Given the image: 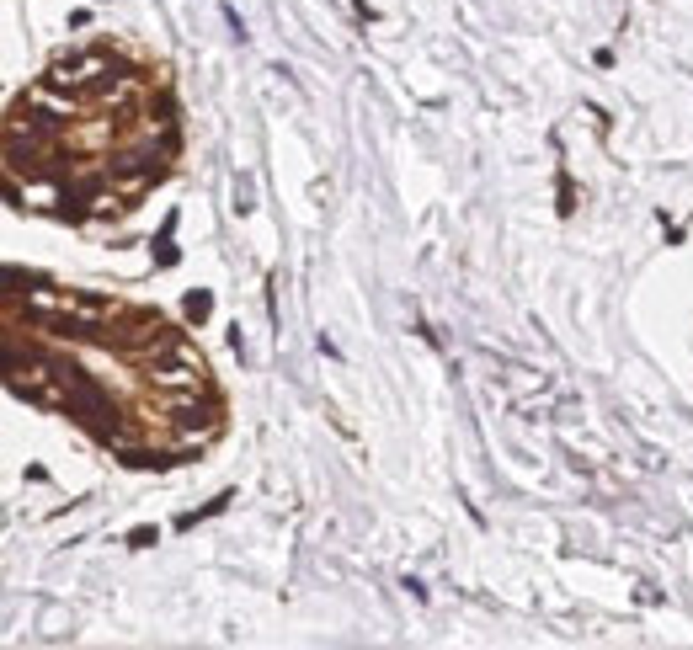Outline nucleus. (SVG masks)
I'll return each mask as SVG.
<instances>
[{
  "mask_svg": "<svg viewBox=\"0 0 693 650\" xmlns=\"http://www.w3.org/2000/svg\"><path fill=\"white\" fill-rule=\"evenodd\" d=\"M155 539H160L155 528H134V533H128V544H134V549H149V544H155Z\"/></svg>",
  "mask_w": 693,
  "mask_h": 650,
  "instance_id": "obj_2",
  "label": "nucleus"
},
{
  "mask_svg": "<svg viewBox=\"0 0 693 650\" xmlns=\"http://www.w3.org/2000/svg\"><path fill=\"white\" fill-rule=\"evenodd\" d=\"M208 309H214V299H208V293H187V314H192V320H203Z\"/></svg>",
  "mask_w": 693,
  "mask_h": 650,
  "instance_id": "obj_1",
  "label": "nucleus"
}]
</instances>
